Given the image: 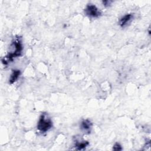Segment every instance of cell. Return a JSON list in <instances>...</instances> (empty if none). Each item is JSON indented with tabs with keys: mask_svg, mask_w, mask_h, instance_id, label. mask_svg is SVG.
I'll use <instances>...</instances> for the list:
<instances>
[{
	"mask_svg": "<svg viewBox=\"0 0 151 151\" xmlns=\"http://www.w3.org/2000/svg\"><path fill=\"white\" fill-rule=\"evenodd\" d=\"M85 14L91 18H97L101 15V12L99 8L94 4H88L84 9Z\"/></svg>",
	"mask_w": 151,
	"mask_h": 151,
	"instance_id": "3",
	"label": "cell"
},
{
	"mask_svg": "<svg viewBox=\"0 0 151 151\" xmlns=\"http://www.w3.org/2000/svg\"><path fill=\"white\" fill-rule=\"evenodd\" d=\"M103 4L104 6H109L111 4V3L112 2V1H103Z\"/></svg>",
	"mask_w": 151,
	"mask_h": 151,
	"instance_id": "9",
	"label": "cell"
},
{
	"mask_svg": "<svg viewBox=\"0 0 151 151\" xmlns=\"http://www.w3.org/2000/svg\"><path fill=\"white\" fill-rule=\"evenodd\" d=\"M21 72L20 70H13L12 71V73L10 76L9 79V84H12L13 83H14L15 81H17V80H18V78H19V76H20Z\"/></svg>",
	"mask_w": 151,
	"mask_h": 151,
	"instance_id": "6",
	"label": "cell"
},
{
	"mask_svg": "<svg viewBox=\"0 0 151 151\" xmlns=\"http://www.w3.org/2000/svg\"><path fill=\"white\" fill-rule=\"evenodd\" d=\"M52 126V122L46 113H42L40 116L38 123L37 129L41 133H45L48 131Z\"/></svg>",
	"mask_w": 151,
	"mask_h": 151,
	"instance_id": "2",
	"label": "cell"
},
{
	"mask_svg": "<svg viewBox=\"0 0 151 151\" xmlns=\"http://www.w3.org/2000/svg\"><path fill=\"white\" fill-rule=\"evenodd\" d=\"M133 15L132 14H127L123 15L119 21V24L121 27H126L133 19Z\"/></svg>",
	"mask_w": 151,
	"mask_h": 151,
	"instance_id": "5",
	"label": "cell"
},
{
	"mask_svg": "<svg viewBox=\"0 0 151 151\" xmlns=\"http://www.w3.org/2000/svg\"><path fill=\"white\" fill-rule=\"evenodd\" d=\"M89 143L87 141H82V142H77L75 144V147H76L77 150H82L86 148Z\"/></svg>",
	"mask_w": 151,
	"mask_h": 151,
	"instance_id": "7",
	"label": "cell"
},
{
	"mask_svg": "<svg viewBox=\"0 0 151 151\" xmlns=\"http://www.w3.org/2000/svg\"><path fill=\"white\" fill-rule=\"evenodd\" d=\"M80 128L84 133H90L92 128V123L88 119L83 120L81 122Z\"/></svg>",
	"mask_w": 151,
	"mask_h": 151,
	"instance_id": "4",
	"label": "cell"
},
{
	"mask_svg": "<svg viewBox=\"0 0 151 151\" xmlns=\"http://www.w3.org/2000/svg\"><path fill=\"white\" fill-rule=\"evenodd\" d=\"M113 149L114 150H121L122 149V148L121 145H120L119 143H116L114 144V145L113 146Z\"/></svg>",
	"mask_w": 151,
	"mask_h": 151,
	"instance_id": "8",
	"label": "cell"
},
{
	"mask_svg": "<svg viewBox=\"0 0 151 151\" xmlns=\"http://www.w3.org/2000/svg\"><path fill=\"white\" fill-rule=\"evenodd\" d=\"M11 51L8 54L2 59V62L4 64H7L9 62L13 61V60L20 56L22 54L23 46L22 40L20 37L16 38L11 44Z\"/></svg>",
	"mask_w": 151,
	"mask_h": 151,
	"instance_id": "1",
	"label": "cell"
}]
</instances>
